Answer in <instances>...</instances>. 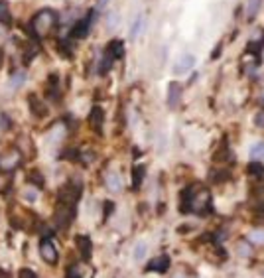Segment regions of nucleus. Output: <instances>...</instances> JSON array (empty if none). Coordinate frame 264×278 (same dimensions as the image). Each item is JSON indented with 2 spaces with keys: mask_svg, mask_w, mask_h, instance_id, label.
I'll return each instance as SVG.
<instances>
[{
  "mask_svg": "<svg viewBox=\"0 0 264 278\" xmlns=\"http://www.w3.org/2000/svg\"><path fill=\"white\" fill-rule=\"evenodd\" d=\"M57 12L55 10H51V8H44V10H40L34 18H32V22H30V32H32V36L36 38V40H46L48 36L53 34V30L57 28Z\"/></svg>",
  "mask_w": 264,
  "mask_h": 278,
  "instance_id": "obj_1",
  "label": "nucleus"
},
{
  "mask_svg": "<svg viewBox=\"0 0 264 278\" xmlns=\"http://www.w3.org/2000/svg\"><path fill=\"white\" fill-rule=\"evenodd\" d=\"M209 209H211V193H209V189L207 187H195L188 211L197 213V215H205Z\"/></svg>",
  "mask_w": 264,
  "mask_h": 278,
  "instance_id": "obj_2",
  "label": "nucleus"
},
{
  "mask_svg": "<svg viewBox=\"0 0 264 278\" xmlns=\"http://www.w3.org/2000/svg\"><path fill=\"white\" fill-rule=\"evenodd\" d=\"M79 195H81V184L79 182H69L67 185H63L61 189H59V193H57V197H59V203H63V205H71L79 199Z\"/></svg>",
  "mask_w": 264,
  "mask_h": 278,
  "instance_id": "obj_3",
  "label": "nucleus"
},
{
  "mask_svg": "<svg viewBox=\"0 0 264 278\" xmlns=\"http://www.w3.org/2000/svg\"><path fill=\"white\" fill-rule=\"evenodd\" d=\"M73 217H75V213H73L71 205H63V203H59L57 209H55V215H53L55 227H57V229H65V227H69V223H71Z\"/></svg>",
  "mask_w": 264,
  "mask_h": 278,
  "instance_id": "obj_4",
  "label": "nucleus"
},
{
  "mask_svg": "<svg viewBox=\"0 0 264 278\" xmlns=\"http://www.w3.org/2000/svg\"><path fill=\"white\" fill-rule=\"evenodd\" d=\"M93 12H91V16H87V18H83V20H79V22L73 24L71 32H69V36H71V40H83L87 34H89V30H91V24H93Z\"/></svg>",
  "mask_w": 264,
  "mask_h": 278,
  "instance_id": "obj_5",
  "label": "nucleus"
},
{
  "mask_svg": "<svg viewBox=\"0 0 264 278\" xmlns=\"http://www.w3.org/2000/svg\"><path fill=\"white\" fill-rule=\"evenodd\" d=\"M40 255L42 258L48 262V264H55L57 262V247L53 245V241L51 239H42V243H40Z\"/></svg>",
  "mask_w": 264,
  "mask_h": 278,
  "instance_id": "obj_6",
  "label": "nucleus"
},
{
  "mask_svg": "<svg viewBox=\"0 0 264 278\" xmlns=\"http://www.w3.org/2000/svg\"><path fill=\"white\" fill-rule=\"evenodd\" d=\"M182 91H184V87L178 83V81H171L168 83V93H166V103H168V107L173 111V109H178V105H180V99H182Z\"/></svg>",
  "mask_w": 264,
  "mask_h": 278,
  "instance_id": "obj_7",
  "label": "nucleus"
},
{
  "mask_svg": "<svg viewBox=\"0 0 264 278\" xmlns=\"http://www.w3.org/2000/svg\"><path fill=\"white\" fill-rule=\"evenodd\" d=\"M75 243H77V249H79V253H81V258H83V260H89V256L93 253V243H91V239H89L87 235H77V237H75Z\"/></svg>",
  "mask_w": 264,
  "mask_h": 278,
  "instance_id": "obj_8",
  "label": "nucleus"
},
{
  "mask_svg": "<svg viewBox=\"0 0 264 278\" xmlns=\"http://www.w3.org/2000/svg\"><path fill=\"white\" fill-rule=\"evenodd\" d=\"M105 55H107V57H111L113 61L120 59V57L124 55V42H122V40H111V42L107 44Z\"/></svg>",
  "mask_w": 264,
  "mask_h": 278,
  "instance_id": "obj_9",
  "label": "nucleus"
},
{
  "mask_svg": "<svg viewBox=\"0 0 264 278\" xmlns=\"http://www.w3.org/2000/svg\"><path fill=\"white\" fill-rule=\"evenodd\" d=\"M264 49V30H258L256 32V36L248 42V46H246V51L248 53H252V55H260V51Z\"/></svg>",
  "mask_w": 264,
  "mask_h": 278,
  "instance_id": "obj_10",
  "label": "nucleus"
},
{
  "mask_svg": "<svg viewBox=\"0 0 264 278\" xmlns=\"http://www.w3.org/2000/svg\"><path fill=\"white\" fill-rule=\"evenodd\" d=\"M169 268V256H158L154 258L152 262L146 264V270H152V272H166Z\"/></svg>",
  "mask_w": 264,
  "mask_h": 278,
  "instance_id": "obj_11",
  "label": "nucleus"
},
{
  "mask_svg": "<svg viewBox=\"0 0 264 278\" xmlns=\"http://www.w3.org/2000/svg\"><path fill=\"white\" fill-rule=\"evenodd\" d=\"M193 65H195V57H193L192 53H188V55L180 57V61L173 65V73H178V75H182V73H188V71L192 70Z\"/></svg>",
  "mask_w": 264,
  "mask_h": 278,
  "instance_id": "obj_12",
  "label": "nucleus"
},
{
  "mask_svg": "<svg viewBox=\"0 0 264 278\" xmlns=\"http://www.w3.org/2000/svg\"><path fill=\"white\" fill-rule=\"evenodd\" d=\"M144 178H146V166L144 164H136V166L132 168V187H134V189L142 187Z\"/></svg>",
  "mask_w": 264,
  "mask_h": 278,
  "instance_id": "obj_13",
  "label": "nucleus"
},
{
  "mask_svg": "<svg viewBox=\"0 0 264 278\" xmlns=\"http://www.w3.org/2000/svg\"><path fill=\"white\" fill-rule=\"evenodd\" d=\"M105 185L111 189V191H120L122 189V178H120L117 172H109L105 176Z\"/></svg>",
  "mask_w": 264,
  "mask_h": 278,
  "instance_id": "obj_14",
  "label": "nucleus"
},
{
  "mask_svg": "<svg viewBox=\"0 0 264 278\" xmlns=\"http://www.w3.org/2000/svg\"><path fill=\"white\" fill-rule=\"evenodd\" d=\"M103 120H105V113H103V109H101V107H93V109H91V115H89V122L93 124L95 130H101Z\"/></svg>",
  "mask_w": 264,
  "mask_h": 278,
  "instance_id": "obj_15",
  "label": "nucleus"
},
{
  "mask_svg": "<svg viewBox=\"0 0 264 278\" xmlns=\"http://www.w3.org/2000/svg\"><path fill=\"white\" fill-rule=\"evenodd\" d=\"M20 162V156L14 152L12 156L10 154H6V156H0V170H12V168H16Z\"/></svg>",
  "mask_w": 264,
  "mask_h": 278,
  "instance_id": "obj_16",
  "label": "nucleus"
},
{
  "mask_svg": "<svg viewBox=\"0 0 264 278\" xmlns=\"http://www.w3.org/2000/svg\"><path fill=\"white\" fill-rule=\"evenodd\" d=\"M28 101H30V103H28V105H30V111H32L36 116H44L46 113H48V111H46V107L38 101V97H36V95H30V97H28Z\"/></svg>",
  "mask_w": 264,
  "mask_h": 278,
  "instance_id": "obj_17",
  "label": "nucleus"
},
{
  "mask_svg": "<svg viewBox=\"0 0 264 278\" xmlns=\"http://www.w3.org/2000/svg\"><path fill=\"white\" fill-rule=\"evenodd\" d=\"M248 156H250V160H264V142H254L252 146H250V152H248Z\"/></svg>",
  "mask_w": 264,
  "mask_h": 278,
  "instance_id": "obj_18",
  "label": "nucleus"
},
{
  "mask_svg": "<svg viewBox=\"0 0 264 278\" xmlns=\"http://www.w3.org/2000/svg\"><path fill=\"white\" fill-rule=\"evenodd\" d=\"M0 24L10 26L12 24V16H10V8L6 0H0Z\"/></svg>",
  "mask_w": 264,
  "mask_h": 278,
  "instance_id": "obj_19",
  "label": "nucleus"
},
{
  "mask_svg": "<svg viewBox=\"0 0 264 278\" xmlns=\"http://www.w3.org/2000/svg\"><path fill=\"white\" fill-rule=\"evenodd\" d=\"M142 26H144V16H142V14H138V16H136V20H134V24H132V28H130V40H136V38L140 36Z\"/></svg>",
  "mask_w": 264,
  "mask_h": 278,
  "instance_id": "obj_20",
  "label": "nucleus"
},
{
  "mask_svg": "<svg viewBox=\"0 0 264 278\" xmlns=\"http://www.w3.org/2000/svg\"><path fill=\"white\" fill-rule=\"evenodd\" d=\"M260 4H262V0H248V6H246V18L248 20H254V16L260 10Z\"/></svg>",
  "mask_w": 264,
  "mask_h": 278,
  "instance_id": "obj_21",
  "label": "nucleus"
},
{
  "mask_svg": "<svg viewBox=\"0 0 264 278\" xmlns=\"http://www.w3.org/2000/svg\"><path fill=\"white\" fill-rule=\"evenodd\" d=\"M28 182L34 185L36 189H42V187H44V184H46V182H44V176H42L40 172H36V170L28 174Z\"/></svg>",
  "mask_w": 264,
  "mask_h": 278,
  "instance_id": "obj_22",
  "label": "nucleus"
},
{
  "mask_svg": "<svg viewBox=\"0 0 264 278\" xmlns=\"http://www.w3.org/2000/svg\"><path fill=\"white\" fill-rule=\"evenodd\" d=\"M57 87H59V81H57V75L55 73H51L48 77V95L51 99H55L57 97Z\"/></svg>",
  "mask_w": 264,
  "mask_h": 278,
  "instance_id": "obj_23",
  "label": "nucleus"
},
{
  "mask_svg": "<svg viewBox=\"0 0 264 278\" xmlns=\"http://www.w3.org/2000/svg\"><path fill=\"white\" fill-rule=\"evenodd\" d=\"M146 253H148V245H146L144 241H140L136 247H134V253H132V258L134 260H142L146 256Z\"/></svg>",
  "mask_w": 264,
  "mask_h": 278,
  "instance_id": "obj_24",
  "label": "nucleus"
},
{
  "mask_svg": "<svg viewBox=\"0 0 264 278\" xmlns=\"http://www.w3.org/2000/svg\"><path fill=\"white\" fill-rule=\"evenodd\" d=\"M211 180H215V184H223L229 180V172L227 170H213L211 172Z\"/></svg>",
  "mask_w": 264,
  "mask_h": 278,
  "instance_id": "obj_25",
  "label": "nucleus"
},
{
  "mask_svg": "<svg viewBox=\"0 0 264 278\" xmlns=\"http://www.w3.org/2000/svg\"><path fill=\"white\" fill-rule=\"evenodd\" d=\"M246 170H248V174H252V176H262V174H264L262 162H250Z\"/></svg>",
  "mask_w": 264,
  "mask_h": 278,
  "instance_id": "obj_26",
  "label": "nucleus"
},
{
  "mask_svg": "<svg viewBox=\"0 0 264 278\" xmlns=\"http://www.w3.org/2000/svg\"><path fill=\"white\" fill-rule=\"evenodd\" d=\"M111 67H113V59L111 57H103V61H101V65H99V73L101 75H105V73H109L111 71Z\"/></svg>",
  "mask_w": 264,
  "mask_h": 278,
  "instance_id": "obj_27",
  "label": "nucleus"
},
{
  "mask_svg": "<svg viewBox=\"0 0 264 278\" xmlns=\"http://www.w3.org/2000/svg\"><path fill=\"white\" fill-rule=\"evenodd\" d=\"M22 195H24V199L28 203H34V201L38 199V191H36V189H26Z\"/></svg>",
  "mask_w": 264,
  "mask_h": 278,
  "instance_id": "obj_28",
  "label": "nucleus"
},
{
  "mask_svg": "<svg viewBox=\"0 0 264 278\" xmlns=\"http://www.w3.org/2000/svg\"><path fill=\"white\" fill-rule=\"evenodd\" d=\"M113 211H115V203H113V201H105V207H103V217H105V219H109V217L113 215Z\"/></svg>",
  "mask_w": 264,
  "mask_h": 278,
  "instance_id": "obj_29",
  "label": "nucleus"
},
{
  "mask_svg": "<svg viewBox=\"0 0 264 278\" xmlns=\"http://www.w3.org/2000/svg\"><path fill=\"white\" fill-rule=\"evenodd\" d=\"M239 255L240 256H250L252 255V249H250L246 243H239Z\"/></svg>",
  "mask_w": 264,
  "mask_h": 278,
  "instance_id": "obj_30",
  "label": "nucleus"
},
{
  "mask_svg": "<svg viewBox=\"0 0 264 278\" xmlns=\"http://www.w3.org/2000/svg\"><path fill=\"white\" fill-rule=\"evenodd\" d=\"M26 79V71H20V73H16L14 75V89H18L20 85H22V81Z\"/></svg>",
  "mask_w": 264,
  "mask_h": 278,
  "instance_id": "obj_31",
  "label": "nucleus"
},
{
  "mask_svg": "<svg viewBox=\"0 0 264 278\" xmlns=\"http://www.w3.org/2000/svg\"><path fill=\"white\" fill-rule=\"evenodd\" d=\"M18 276L20 278H38V274H36L34 270H30V268H22V270L18 272Z\"/></svg>",
  "mask_w": 264,
  "mask_h": 278,
  "instance_id": "obj_32",
  "label": "nucleus"
},
{
  "mask_svg": "<svg viewBox=\"0 0 264 278\" xmlns=\"http://www.w3.org/2000/svg\"><path fill=\"white\" fill-rule=\"evenodd\" d=\"M250 239H252V241H256V243H262V241H264V231H262V229H258V231H252Z\"/></svg>",
  "mask_w": 264,
  "mask_h": 278,
  "instance_id": "obj_33",
  "label": "nucleus"
},
{
  "mask_svg": "<svg viewBox=\"0 0 264 278\" xmlns=\"http://www.w3.org/2000/svg\"><path fill=\"white\" fill-rule=\"evenodd\" d=\"M221 49H223V44H219V46L211 51V59H219V57H221Z\"/></svg>",
  "mask_w": 264,
  "mask_h": 278,
  "instance_id": "obj_34",
  "label": "nucleus"
},
{
  "mask_svg": "<svg viewBox=\"0 0 264 278\" xmlns=\"http://www.w3.org/2000/svg\"><path fill=\"white\" fill-rule=\"evenodd\" d=\"M254 122H256V126H264V111H260V113L256 115V120H254Z\"/></svg>",
  "mask_w": 264,
  "mask_h": 278,
  "instance_id": "obj_35",
  "label": "nucleus"
},
{
  "mask_svg": "<svg viewBox=\"0 0 264 278\" xmlns=\"http://www.w3.org/2000/svg\"><path fill=\"white\" fill-rule=\"evenodd\" d=\"M109 0H99V6H103V4H107Z\"/></svg>",
  "mask_w": 264,
  "mask_h": 278,
  "instance_id": "obj_36",
  "label": "nucleus"
},
{
  "mask_svg": "<svg viewBox=\"0 0 264 278\" xmlns=\"http://www.w3.org/2000/svg\"><path fill=\"white\" fill-rule=\"evenodd\" d=\"M0 65H2V51H0Z\"/></svg>",
  "mask_w": 264,
  "mask_h": 278,
  "instance_id": "obj_37",
  "label": "nucleus"
},
{
  "mask_svg": "<svg viewBox=\"0 0 264 278\" xmlns=\"http://www.w3.org/2000/svg\"><path fill=\"white\" fill-rule=\"evenodd\" d=\"M178 278H182V276H178Z\"/></svg>",
  "mask_w": 264,
  "mask_h": 278,
  "instance_id": "obj_38",
  "label": "nucleus"
}]
</instances>
